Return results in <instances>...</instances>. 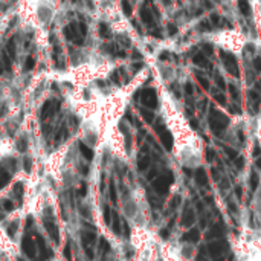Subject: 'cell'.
<instances>
[{
    "label": "cell",
    "instance_id": "obj_31",
    "mask_svg": "<svg viewBox=\"0 0 261 261\" xmlns=\"http://www.w3.org/2000/svg\"><path fill=\"white\" fill-rule=\"evenodd\" d=\"M73 2H76V0H73Z\"/></svg>",
    "mask_w": 261,
    "mask_h": 261
},
{
    "label": "cell",
    "instance_id": "obj_4",
    "mask_svg": "<svg viewBox=\"0 0 261 261\" xmlns=\"http://www.w3.org/2000/svg\"><path fill=\"white\" fill-rule=\"evenodd\" d=\"M179 252H180L182 261H194L196 255H197V248L193 243L182 242V243H179Z\"/></svg>",
    "mask_w": 261,
    "mask_h": 261
},
{
    "label": "cell",
    "instance_id": "obj_6",
    "mask_svg": "<svg viewBox=\"0 0 261 261\" xmlns=\"http://www.w3.org/2000/svg\"><path fill=\"white\" fill-rule=\"evenodd\" d=\"M21 249H23V252H24L26 257L35 258V255H37V246H35L34 240L31 239V236H24L23 237V240H21Z\"/></svg>",
    "mask_w": 261,
    "mask_h": 261
},
{
    "label": "cell",
    "instance_id": "obj_20",
    "mask_svg": "<svg viewBox=\"0 0 261 261\" xmlns=\"http://www.w3.org/2000/svg\"><path fill=\"white\" fill-rule=\"evenodd\" d=\"M14 194H15L17 197H21V194H23V187H21V184H17V185L14 187Z\"/></svg>",
    "mask_w": 261,
    "mask_h": 261
},
{
    "label": "cell",
    "instance_id": "obj_17",
    "mask_svg": "<svg viewBox=\"0 0 261 261\" xmlns=\"http://www.w3.org/2000/svg\"><path fill=\"white\" fill-rule=\"evenodd\" d=\"M64 257L67 261H73V257H72V249H70V245H66L64 248Z\"/></svg>",
    "mask_w": 261,
    "mask_h": 261
},
{
    "label": "cell",
    "instance_id": "obj_23",
    "mask_svg": "<svg viewBox=\"0 0 261 261\" xmlns=\"http://www.w3.org/2000/svg\"><path fill=\"white\" fill-rule=\"evenodd\" d=\"M104 220H106L107 225H110V210H109V206L104 208Z\"/></svg>",
    "mask_w": 261,
    "mask_h": 261
},
{
    "label": "cell",
    "instance_id": "obj_29",
    "mask_svg": "<svg viewBox=\"0 0 261 261\" xmlns=\"http://www.w3.org/2000/svg\"><path fill=\"white\" fill-rule=\"evenodd\" d=\"M3 72H5V66H3V61L0 58V73H3Z\"/></svg>",
    "mask_w": 261,
    "mask_h": 261
},
{
    "label": "cell",
    "instance_id": "obj_16",
    "mask_svg": "<svg viewBox=\"0 0 261 261\" xmlns=\"http://www.w3.org/2000/svg\"><path fill=\"white\" fill-rule=\"evenodd\" d=\"M8 55H9V58L15 57V44H14V41L8 43Z\"/></svg>",
    "mask_w": 261,
    "mask_h": 261
},
{
    "label": "cell",
    "instance_id": "obj_9",
    "mask_svg": "<svg viewBox=\"0 0 261 261\" xmlns=\"http://www.w3.org/2000/svg\"><path fill=\"white\" fill-rule=\"evenodd\" d=\"M44 228H46V231H47V234H49V237L55 242V243H58V228H57V225L52 222V220H47V219H44Z\"/></svg>",
    "mask_w": 261,
    "mask_h": 261
},
{
    "label": "cell",
    "instance_id": "obj_25",
    "mask_svg": "<svg viewBox=\"0 0 261 261\" xmlns=\"http://www.w3.org/2000/svg\"><path fill=\"white\" fill-rule=\"evenodd\" d=\"M3 208H5V211H11V210L14 208V205H12L11 200H5V202H3Z\"/></svg>",
    "mask_w": 261,
    "mask_h": 261
},
{
    "label": "cell",
    "instance_id": "obj_30",
    "mask_svg": "<svg viewBox=\"0 0 261 261\" xmlns=\"http://www.w3.org/2000/svg\"><path fill=\"white\" fill-rule=\"evenodd\" d=\"M81 171H83V173H87L89 170H87V167H81Z\"/></svg>",
    "mask_w": 261,
    "mask_h": 261
},
{
    "label": "cell",
    "instance_id": "obj_7",
    "mask_svg": "<svg viewBox=\"0 0 261 261\" xmlns=\"http://www.w3.org/2000/svg\"><path fill=\"white\" fill-rule=\"evenodd\" d=\"M165 261H182L180 258V252H179V245H168L167 246V252L164 255Z\"/></svg>",
    "mask_w": 261,
    "mask_h": 261
},
{
    "label": "cell",
    "instance_id": "obj_28",
    "mask_svg": "<svg viewBox=\"0 0 261 261\" xmlns=\"http://www.w3.org/2000/svg\"><path fill=\"white\" fill-rule=\"evenodd\" d=\"M18 148H20V151H24V148H26V141H24V139H20Z\"/></svg>",
    "mask_w": 261,
    "mask_h": 261
},
{
    "label": "cell",
    "instance_id": "obj_24",
    "mask_svg": "<svg viewBox=\"0 0 261 261\" xmlns=\"http://www.w3.org/2000/svg\"><path fill=\"white\" fill-rule=\"evenodd\" d=\"M23 165H24L26 171H31V168H32V164H31V159H29V158H24V161H23Z\"/></svg>",
    "mask_w": 261,
    "mask_h": 261
},
{
    "label": "cell",
    "instance_id": "obj_5",
    "mask_svg": "<svg viewBox=\"0 0 261 261\" xmlns=\"http://www.w3.org/2000/svg\"><path fill=\"white\" fill-rule=\"evenodd\" d=\"M58 107H60L58 101H55V99L46 101V102H44V106H43V109H41V119H43V121H46V119L52 118V116L57 113Z\"/></svg>",
    "mask_w": 261,
    "mask_h": 261
},
{
    "label": "cell",
    "instance_id": "obj_18",
    "mask_svg": "<svg viewBox=\"0 0 261 261\" xmlns=\"http://www.w3.org/2000/svg\"><path fill=\"white\" fill-rule=\"evenodd\" d=\"M121 5H122V11H124V14H125V15H130L132 8H130V5H128V2H127V0H122V2H121Z\"/></svg>",
    "mask_w": 261,
    "mask_h": 261
},
{
    "label": "cell",
    "instance_id": "obj_8",
    "mask_svg": "<svg viewBox=\"0 0 261 261\" xmlns=\"http://www.w3.org/2000/svg\"><path fill=\"white\" fill-rule=\"evenodd\" d=\"M37 249H38V252H40V255H41V258H43V260H47V258H50V257H52V252L47 249V246H46V243H44L43 237H41V236H38V234H37Z\"/></svg>",
    "mask_w": 261,
    "mask_h": 261
},
{
    "label": "cell",
    "instance_id": "obj_13",
    "mask_svg": "<svg viewBox=\"0 0 261 261\" xmlns=\"http://www.w3.org/2000/svg\"><path fill=\"white\" fill-rule=\"evenodd\" d=\"M98 249H99V254H107L109 251H110V243L106 240V239H99V246H98Z\"/></svg>",
    "mask_w": 261,
    "mask_h": 261
},
{
    "label": "cell",
    "instance_id": "obj_26",
    "mask_svg": "<svg viewBox=\"0 0 261 261\" xmlns=\"http://www.w3.org/2000/svg\"><path fill=\"white\" fill-rule=\"evenodd\" d=\"M110 197H112V202H116V191H115L113 184H110Z\"/></svg>",
    "mask_w": 261,
    "mask_h": 261
},
{
    "label": "cell",
    "instance_id": "obj_1",
    "mask_svg": "<svg viewBox=\"0 0 261 261\" xmlns=\"http://www.w3.org/2000/svg\"><path fill=\"white\" fill-rule=\"evenodd\" d=\"M167 125L173 138V150L179 162L187 168H199L203 164V141L191 128L180 110L168 104Z\"/></svg>",
    "mask_w": 261,
    "mask_h": 261
},
{
    "label": "cell",
    "instance_id": "obj_14",
    "mask_svg": "<svg viewBox=\"0 0 261 261\" xmlns=\"http://www.w3.org/2000/svg\"><path fill=\"white\" fill-rule=\"evenodd\" d=\"M99 35L102 38H109L110 37V29H109V26L106 23H101L99 24Z\"/></svg>",
    "mask_w": 261,
    "mask_h": 261
},
{
    "label": "cell",
    "instance_id": "obj_27",
    "mask_svg": "<svg viewBox=\"0 0 261 261\" xmlns=\"http://www.w3.org/2000/svg\"><path fill=\"white\" fill-rule=\"evenodd\" d=\"M246 261H261V252H257V254L251 255Z\"/></svg>",
    "mask_w": 261,
    "mask_h": 261
},
{
    "label": "cell",
    "instance_id": "obj_19",
    "mask_svg": "<svg viewBox=\"0 0 261 261\" xmlns=\"http://www.w3.org/2000/svg\"><path fill=\"white\" fill-rule=\"evenodd\" d=\"M34 66H35V60L29 57V58L26 60V63H24V69H26V70H31Z\"/></svg>",
    "mask_w": 261,
    "mask_h": 261
},
{
    "label": "cell",
    "instance_id": "obj_3",
    "mask_svg": "<svg viewBox=\"0 0 261 261\" xmlns=\"http://www.w3.org/2000/svg\"><path fill=\"white\" fill-rule=\"evenodd\" d=\"M81 240H83V248L86 251V255L89 258H93L95 257V243H96V236L93 232H89V231H84L81 234Z\"/></svg>",
    "mask_w": 261,
    "mask_h": 261
},
{
    "label": "cell",
    "instance_id": "obj_15",
    "mask_svg": "<svg viewBox=\"0 0 261 261\" xmlns=\"http://www.w3.org/2000/svg\"><path fill=\"white\" fill-rule=\"evenodd\" d=\"M112 229H113V232H115V234H118V236L121 234V226H119V219H118L116 216L113 217V223H112Z\"/></svg>",
    "mask_w": 261,
    "mask_h": 261
},
{
    "label": "cell",
    "instance_id": "obj_2",
    "mask_svg": "<svg viewBox=\"0 0 261 261\" xmlns=\"http://www.w3.org/2000/svg\"><path fill=\"white\" fill-rule=\"evenodd\" d=\"M205 38L211 44H214V46H217V47H220V49L232 54V55H242L245 52L248 43H249L248 35H245L239 29H222V31H216V32L206 34Z\"/></svg>",
    "mask_w": 261,
    "mask_h": 261
},
{
    "label": "cell",
    "instance_id": "obj_11",
    "mask_svg": "<svg viewBox=\"0 0 261 261\" xmlns=\"http://www.w3.org/2000/svg\"><path fill=\"white\" fill-rule=\"evenodd\" d=\"M80 150H81V154H83L87 161H92V159H93V151H92L84 142H80Z\"/></svg>",
    "mask_w": 261,
    "mask_h": 261
},
{
    "label": "cell",
    "instance_id": "obj_21",
    "mask_svg": "<svg viewBox=\"0 0 261 261\" xmlns=\"http://www.w3.org/2000/svg\"><path fill=\"white\" fill-rule=\"evenodd\" d=\"M15 231H17V223H11L9 226H8V236H14L15 234Z\"/></svg>",
    "mask_w": 261,
    "mask_h": 261
},
{
    "label": "cell",
    "instance_id": "obj_22",
    "mask_svg": "<svg viewBox=\"0 0 261 261\" xmlns=\"http://www.w3.org/2000/svg\"><path fill=\"white\" fill-rule=\"evenodd\" d=\"M86 193H87V185H86V184H81V187H80V190H78V196L84 197Z\"/></svg>",
    "mask_w": 261,
    "mask_h": 261
},
{
    "label": "cell",
    "instance_id": "obj_10",
    "mask_svg": "<svg viewBox=\"0 0 261 261\" xmlns=\"http://www.w3.org/2000/svg\"><path fill=\"white\" fill-rule=\"evenodd\" d=\"M9 182H11V174L6 170L0 168V188H5Z\"/></svg>",
    "mask_w": 261,
    "mask_h": 261
},
{
    "label": "cell",
    "instance_id": "obj_12",
    "mask_svg": "<svg viewBox=\"0 0 261 261\" xmlns=\"http://www.w3.org/2000/svg\"><path fill=\"white\" fill-rule=\"evenodd\" d=\"M66 138H67V128H66V127H61V128H58V132L55 133V142L58 144V142L64 141Z\"/></svg>",
    "mask_w": 261,
    "mask_h": 261
}]
</instances>
